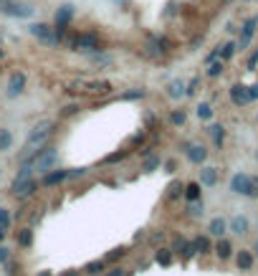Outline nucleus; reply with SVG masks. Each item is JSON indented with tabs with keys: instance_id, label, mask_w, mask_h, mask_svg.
I'll return each mask as SVG.
<instances>
[{
	"instance_id": "obj_1",
	"label": "nucleus",
	"mask_w": 258,
	"mask_h": 276,
	"mask_svg": "<svg viewBox=\"0 0 258 276\" xmlns=\"http://www.w3.org/2000/svg\"><path fill=\"white\" fill-rule=\"evenodd\" d=\"M30 165H33V170L35 172H48V170H53L56 165H58V150L56 147H51V144H43V147H38L33 152V160H30Z\"/></svg>"
},
{
	"instance_id": "obj_2",
	"label": "nucleus",
	"mask_w": 258,
	"mask_h": 276,
	"mask_svg": "<svg viewBox=\"0 0 258 276\" xmlns=\"http://www.w3.org/2000/svg\"><path fill=\"white\" fill-rule=\"evenodd\" d=\"M68 89L71 92H84V94H91V96L112 94V84L104 82V78H81V82H73Z\"/></svg>"
},
{
	"instance_id": "obj_3",
	"label": "nucleus",
	"mask_w": 258,
	"mask_h": 276,
	"mask_svg": "<svg viewBox=\"0 0 258 276\" xmlns=\"http://www.w3.org/2000/svg\"><path fill=\"white\" fill-rule=\"evenodd\" d=\"M53 122L51 120H43L41 124H35L30 132H28V140H25V150H30V152H35L38 147H43L46 144V140L53 134Z\"/></svg>"
},
{
	"instance_id": "obj_4",
	"label": "nucleus",
	"mask_w": 258,
	"mask_h": 276,
	"mask_svg": "<svg viewBox=\"0 0 258 276\" xmlns=\"http://www.w3.org/2000/svg\"><path fill=\"white\" fill-rule=\"evenodd\" d=\"M71 48L73 51H101V41L96 33H76L71 38Z\"/></svg>"
},
{
	"instance_id": "obj_5",
	"label": "nucleus",
	"mask_w": 258,
	"mask_h": 276,
	"mask_svg": "<svg viewBox=\"0 0 258 276\" xmlns=\"http://www.w3.org/2000/svg\"><path fill=\"white\" fill-rule=\"evenodd\" d=\"M30 36L33 38H38L41 44H46V46H58V38H56V30L48 26V23H33L30 26Z\"/></svg>"
},
{
	"instance_id": "obj_6",
	"label": "nucleus",
	"mask_w": 258,
	"mask_h": 276,
	"mask_svg": "<svg viewBox=\"0 0 258 276\" xmlns=\"http://www.w3.org/2000/svg\"><path fill=\"white\" fill-rule=\"evenodd\" d=\"M0 13H5L10 18H30L33 16V6L20 3V0H8V3H3V10Z\"/></svg>"
},
{
	"instance_id": "obj_7",
	"label": "nucleus",
	"mask_w": 258,
	"mask_h": 276,
	"mask_svg": "<svg viewBox=\"0 0 258 276\" xmlns=\"http://www.w3.org/2000/svg\"><path fill=\"white\" fill-rule=\"evenodd\" d=\"M38 190V180H33V178H28V180H20V182H13V188H10V192L15 195L18 200H25V198H30V195Z\"/></svg>"
},
{
	"instance_id": "obj_8",
	"label": "nucleus",
	"mask_w": 258,
	"mask_h": 276,
	"mask_svg": "<svg viewBox=\"0 0 258 276\" xmlns=\"http://www.w3.org/2000/svg\"><path fill=\"white\" fill-rule=\"evenodd\" d=\"M23 89H25V74H20V71L10 74V82H8V96L15 99V96L23 94Z\"/></svg>"
},
{
	"instance_id": "obj_9",
	"label": "nucleus",
	"mask_w": 258,
	"mask_h": 276,
	"mask_svg": "<svg viewBox=\"0 0 258 276\" xmlns=\"http://www.w3.org/2000/svg\"><path fill=\"white\" fill-rule=\"evenodd\" d=\"M63 180H68V170H48V172H43V178H41V185L43 188H53V185H61Z\"/></svg>"
},
{
	"instance_id": "obj_10",
	"label": "nucleus",
	"mask_w": 258,
	"mask_h": 276,
	"mask_svg": "<svg viewBox=\"0 0 258 276\" xmlns=\"http://www.w3.org/2000/svg\"><path fill=\"white\" fill-rule=\"evenodd\" d=\"M256 26H258V18H248V20L243 23V28H241V41L236 44L238 48H246V46L251 44V38L256 36Z\"/></svg>"
},
{
	"instance_id": "obj_11",
	"label": "nucleus",
	"mask_w": 258,
	"mask_h": 276,
	"mask_svg": "<svg viewBox=\"0 0 258 276\" xmlns=\"http://www.w3.org/2000/svg\"><path fill=\"white\" fill-rule=\"evenodd\" d=\"M185 154H188V160H190L193 165H203V162L208 160V150H205L203 144H188Z\"/></svg>"
},
{
	"instance_id": "obj_12",
	"label": "nucleus",
	"mask_w": 258,
	"mask_h": 276,
	"mask_svg": "<svg viewBox=\"0 0 258 276\" xmlns=\"http://www.w3.org/2000/svg\"><path fill=\"white\" fill-rule=\"evenodd\" d=\"M231 99H233V104L236 106H246L251 99H248V86H243V84H233L231 86Z\"/></svg>"
},
{
	"instance_id": "obj_13",
	"label": "nucleus",
	"mask_w": 258,
	"mask_h": 276,
	"mask_svg": "<svg viewBox=\"0 0 258 276\" xmlns=\"http://www.w3.org/2000/svg\"><path fill=\"white\" fill-rule=\"evenodd\" d=\"M104 271H106V261H104V258L86 261V264H84V268H81V274H86V276H101Z\"/></svg>"
},
{
	"instance_id": "obj_14",
	"label": "nucleus",
	"mask_w": 258,
	"mask_h": 276,
	"mask_svg": "<svg viewBox=\"0 0 258 276\" xmlns=\"http://www.w3.org/2000/svg\"><path fill=\"white\" fill-rule=\"evenodd\" d=\"M248 180H251V175H246V172H236L233 180H231V190L238 192V195H246V190H248Z\"/></svg>"
},
{
	"instance_id": "obj_15",
	"label": "nucleus",
	"mask_w": 258,
	"mask_h": 276,
	"mask_svg": "<svg viewBox=\"0 0 258 276\" xmlns=\"http://www.w3.org/2000/svg\"><path fill=\"white\" fill-rule=\"evenodd\" d=\"M253 261H256V256H253L251 251H238V256H236V266H238L241 271H251V268H253Z\"/></svg>"
},
{
	"instance_id": "obj_16",
	"label": "nucleus",
	"mask_w": 258,
	"mask_h": 276,
	"mask_svg": "<svg viewBox=\"0 0 258 276\" xmlns=\"http://www.w3.org/2000/svg\"><path fill=\"white\" fill-rule=\"evenodd\" d=\"M226 230H228V220H223V218H213V220H210V236H215V238H223Z\"/></svg>"
},
{
	"instance_id": "obj_17",
	"label": "nucleus",
	"mask_w": 258,
	"mask_h": 276,
	"mask_svg": "<svg viewBox=\"0 0 258 276\" xmlns=\"http://www.w3.org/2000/svg\"><path fill=\"white\" fill-rule=\"evenodd\" d=\"M215 182H218V168H203L200 170V185L213 188Z\"/></svg>"
},
{
	"instance_id": "obj_18",
	"label": "nucleus",
	"mask_w": 258,
	"mask_h": 276,
	"mask_svg": "<svg viewBox=\"0 0 258 276\" xmlns=\"http://www.w3.org/2000/svg\"><path fill=\"white\" fill-rule=\"evenodd\" d=\"M228 228H231L236 236H246V233H248V220H246L243 216H236V218H231Z\"/></svg>"
},
{
	"instance_id": "obj_19",
	"label": "nucleus",
	"mask_w": 258,
	"mask_h": 276,
	"mask_svg": "<svg viewBox=\"0 0 258 276\" xmlns=\"http://www.w3.org/2000/svg\"><path fill=\"white\" fill-rule=\"evenodd\" d=\"M213 251L218 254V258H220V261H226V258H231V254H233V246H231V241L220 238V241L215 244V248H213Z\"/></svg>"
},
{
	"instance_id": "obj_20",
	"label": "nucleus",
	"mask_w": 258,
	"mask_h": 276,
	"mask_svg": "<svg viewBox=\"0 0 258 276\" xmlns=\"http://www.w3.org/2000/svg\"><path fill=\"white\" fill-rule=\"evenodd\" d=\"M167 96H170V99H182V96H185V82H180V78L170 82V86H167Z\"/></svg>"
},
{
	"instance_id": "obj_21",
	"label": "nucleus",
	"mask_w": 258,
	"mask_h": 276,
	"mask_svg": "<svg viewBox=\"0 0 258 276\" xmlns=\"http://www.w3.org/2000/svg\"><path fill=\"white\" fill-rule=\"evenodd\" d=\"M155 261L167 268V266H172V261H175V251H172V248H160V251L155 254Z\"/></svg>"
},
{
	"instance_id": "obj_22",
	"label": "nucleus",
	"mask_w": 258,
	"mask_h": 276,
	"mask_svg": "<svg viewBox=\"0 0 258 276\" xmlns=\"http://www.w3.org/2000/svg\"><path fill=\"white\" fill-rule=\"evenodd\" d=\"M182 195L188 198V203L190 200H200V182H188L185 188H182Z\"/></svg>"
},
{
	"instance_id": "obj_23",
	"label": "nucleus",
	"mask_w": 258,
	"mask_h": 276,
	"mask_svg": "<svg viewBox=\"0 0 258 276\" xmlns=\"http://www.w3.org/2000/svg\"><path fill=\"white\" fill-rule=\"evenodd\" d=\"M180 256H182V261H190L193 256H198V251H195V244L193 241H182V246H180V251H177Z\"/></svg>"
},
{
	"instance_id": "obj_24",
	"label": "nucleus",
	"mask_w": 258,
	"mask_h": 276,
	"mask_svg": "<svg viewBox=\"0 0 258 276\" xmlns=\"http://www.w3.org/2000/svg\"><path fill=\"white\" fill-rule=\"evenodd\" d=\"M15 238H18V246L28 248V246L33 244V228H20V230H18V236H15Z\"/></svg>"
},
{
	"instance_id": "obj_25",
	"label": "nucleus",
	"mask_w": 258,
	"mask_h": 276,
	"mask_svg": "<svg viewBox=\"0 0 258 276\" xmlns=\"http://www.w3.org/2000/svg\"><path fill=\"white\" fill-rule=\"evenodd\" d=\"M147 142V132H134L129 140H127V150H137V147H144Z\"/></svg>"
},
{
	"instance_id": "obj_26",
	"label": "nucleus",
	"mask_w": 258,
	"mask_h": 276,
	"mask_svg": "<svg viewBox=\"0 0 258 276\" xmlns=\"http://www.w3.org/2000/svg\"><path fill=\"white\" fill-rule=\"evenodd\" d=\"M193 244H195V251H198V254H210V251H213V244H210L208 236H198Z\"/></svg>"
},
{
	"instance_id": "obj_27",
	"label": "nucleus",
	"mask_w": 258,
	"mask_h": 276,
	"mask_svg": "<svg viewBox=\"0 0 258 276\" xmlns=\"http://www.w3.org/2000/svg\"><path fill=\"white\" fill-rule=\"evenodd\" d=\"M157 168H160V154H152V152H150V154L144 157V165H142V170H144V172H155Z\"/></svg>"
},
{
	"instance_id": "obj_28",
	"label": "nucleus",
	"mask_w": 258,
	"mask_h": 276,
	"mask_svg": "<svg viewBox=\"0 0 258 276\" xmlns=\"http://www.w3.org/2000/svg\"><path fill=\"white\" fill-rule=\"evenodd\" d=\"M127 251H129L127 246H117V248H112V251H109V254L104 256V261H106V264H112V261H119V258H124V256H127Z\"/></svg>"
},
{
	"instance_id": "obj_29",
	"label": "nucleus",
	"mask_w": 258,
	"mask_h": 276,
	"mask_svg": "<svg viewBox=\"0 0 258 276\" xmlns=\"http://www.w3.org/2000/svg\"><path fill=\"white\" fill-rule=\"evenodd\" d=\"M10 147H13V134H10V130L0 127V152H8Z\"/></svg>"
},
{
	"instance_id": "obj_30",
	"label": "nucleus",
	"mask_w": 258,
	"mask_h": 276,
	"mask_svg": "<svg viewBox=\"0 0 258 276\" xmlns=\"http://www.w3.org/2000/svg\"><path fill=\"white\" fill-rule=\"evenodd\" d=\"M208 132L213 134V142H215V147H220V144H223V140H226V127H220V124H213Z\"/></svg>"
},
{
	"instance_id": "obj_31",
	"label": "nucleus",
	"mask_w": 258,
	"mask_h": 276,
	"mask_svg": "<svg viewBox=\"0 0 258 276\" xmlns=\"http://www.w3.org/2000/svg\"><path fill=\"white\" fill-rule=\"evenodd\" d=\"M236 51H238V46H236L233 41L223 44V46H220V61H228V58H233V56H236Z\"/></svg>"
},
{
	"instance_id": "obj_32",
	"label": "nucleus",
	"mask_w": 258,
	"mask_h": 276,
	"mask_svg": "<svg viewBox=\"0 0 258 276\" xmlns=\"http://www.w3.org/2000/svg\"><path fill=\"white\" fill-rule=\"evenodd\" d=\"M182 188H185V185H182V182H170V188H167V200H177L180 198V195H182Z\"/></svg>"
},
{
	"instance_id": "obj_33",
	"label": "nucleus",
	"mask_w": 258,
	"mask_h": 276,
	"mask_svg": "<svg viewBox=\"0 0 258 276\" xmlns=\"http://www.w3.org/2000/svg\"><path fill=\"white\" fill-rule=\"evenodd\" d=\"M127 154H129V150H122V152H112V154H106V157H104V165H114V162H122Z\"/></svg>"
},
{
	"instance_id": "obj_34",
	"label": "nucleus",
	"mask_w": 258,
	"mask_h": 276,
	"mask_svg": "<svg viewBox=\"0 0 258 276\" xmlns=\"http://www.w3.org/2000/svg\"><path fill=\"white\" fill-rule=\"evenodd\" d=\"M185 120H188V114L182 112V109H175V112L170 114V122H172L175 127H182V124H185Z\"/></svg>"
},
{
	"instance_id": "obj_35",
	"label": "nucleus",
	"mask_w": 258,
	"mask_h": 276,
	"mask_svg": "<svg viewBox=\"0 0 258 276\" xmlns=\"http://www.w3.org/2000/svg\"><path fill=\"white\" fill-rule=\"evenodd\" d=\"M220 74H223V61H218V58L210 61V64H208V76L215 78V76H220Z\"/></svg>"
},
{
	"instance_id": "obj_36",
	"label": "nucleus",
	"mask_w": 258,
	"mask_h": 276,
	"mask_svg": "<svg viewBox=\"0 0 258 276\" xmlns=\"http://www.w3.org/2000/svg\"><path fill=\"white\" fill-rule=\"evenodd\" d=\"M246 198H258V178H256V175H251V180H248Z\"/></svg>"
},
{
	"instance_id": "obj_37",
	"label": "nucleus",
	"mask_w": 258,
	"mask_h": 276,
	"mask_svg": "<svg viewBox=\"0 0 258 276\" xmlns=\"http://www.w3.org/2000/svg\"><path fill=\"white\" fill-rule=\"evenodd\" d=\"M144 94H147L144 89H132V92H124L119 99H124V102H132V99H142Z\"/></svg>"
},
{
	"instance_id": "obj_38",
	"label": "nucleus",
	"mask_w": 258,
	"mask_h": 276,
	"mask_svg": "<svg viewBox=\"0 0 258 276\" xmlns=\"http://www.w3.org/2000/svg\"><path fill=\"white\" fill-rule=\"evenodd\" d=\"M188 213H190L193 218L203 216V200H190V206H188Z\"/></svg>"
},
{
	"instance_id": "obj_39",
	"label": "nucleus",
	"mask_w": 258,
	"mask_h": 276,
	"mask_svg": "<svg viewBox=\"0 0 258 276\" xmlns=\"http://www.w3.org/2000/svg\"><path fill=\"white\" fill-rule=\"evenodd\" d=\"M198 116H200L203 122H208L210 116H213V109H210V104H200V106H198Z\"/></svg>"
},
{
	"instance_id": "obj_40",
	"label": "nucleus",
	"mask_w": 258,
	"mask_h": 276,
	"mask_svg": "<svg viewBox=\"0 0 258 276\" xmlns=\"http://www.w3.org/2000/svg\"><path fill=\"white\" fill-rule=\"evenodd\" d=\"M79 109H81V104H68V106L61 109V116H63V120H66V116H73V114H79Z\"/></svg>"
},
{
	"instance_id": "obj_41",
	"label": "nucleus",
	"mask_w": 258,
	"mask_h": 276,
	"mask_svg": "<svg viewBox=\"0 0 258 276\" xmlns=\"http://www.w3.org/2000/svg\"><path fill=\"white\" fill-rule=\"evenodd\" d=\"M86 175V168H71L68 170V180H76V178H84Z\"/></svg>"
},
{
	"instance_id": "obj_42",
	"label": "nucleus",
	"mask_w": 258,
	"mask_h": 276,
	"mask_svg": "<svg viewBox=\"0 0 258 276\" xmlns=\"http://www.w3.org/2000/svg\"><path fill=\"white\" fill-rule=\"evenodd\" d=\"M144 124H147V130H155L157 127V116L150 112V114H144Z\"/></svg>"
},
{
	"instance_id": "obj_43",
	"label": "nucleus",
	"mask_w": 258,
	"mask_h": 276,
	"mask_svg": "<svg viewBox=\"0 0 258 276\" xmlns=\"http://www.w3.org/2000/svg\"><path fill=\"white\" fill-rule=\"evenodd\" d=\"M8 223H10V216H8V210H5V208H0V226H5V228H8Z\"/></svg>"
},
{
	"instance_id": "obj_44",
	"label": "nucleus",
	"mask_w": 258,
	"mask_h": 276,
	"mask_svg": "<svg viewBox=\"0 0 258 276\" xmlns=\"http://www.w3.org/2000/svg\"><path fill=\"white\" fill-rule=\"evenodd\" d=\"M248 99H251V102H256V99H258V84L248 86Z\"/></svg>"
},
{
	"instance_id": "obj_45",
	"label": "nucleus",
	"mask_w": 258,
	"mask_h": 276,
	"mask_svg": "<svg viewBox=\"0 0 258 276\" xmlns=\"http://www.w3.org/2000/svg\"><path fill=\"white\" fill-rule=\"evenodd\" d=\"M8 258H10V251H8L5 246H0V264H5Z\"/></svg>"
},
{
	"instance_id": "obj_46",
	"label": "nucleus",
	"mask_w": 258,
	"mask_h": 276,
	"mask_svg": "<svg viewBox=\"0 0 258 276\" xmlns=\"http://www.w3.org/2000/svg\"><path fill=\"white\" fill-rule=\"evenodd\" d=\"M256 64H258V48L253 51V56L248 58V68H256Z\"/></svg>"
},
{
	"instance_id": "obj_47",
	"label": "nucleus",
	"mask_w": 258,
	"mask_h": 276,
	"mask_svg": "<svg viewBox=\"0 0 258 276\" xmlns=\"http://www.w3.org/2000/svg\"><path fill=\"white\" fill-rule=\"evenodd\" d=\"M58 276H81V271H79V268H66V271L58 274Z\"/></svg>"
},
{
	"instance_id": "obj_48",
	"label": "nucleus",
	"mask_w": 258,
	"mask_h": 276,
	"mask_svg": "<svg viewBox=\"0 0 258 276\" xmlns=\"http://www.w3.org/2000/svg\"><path fill=\"white\" fill-rule=\"evenodd\" d=\"M175 168H177L175 160H167V162H165V170H167V172H175Z\"/></svg>"
},
{
	"instance_id": "obj_49",
	"label": "nucleus",
	"mask_w": 258,
	"mask_h": 276,
	"mask_svg": "<svg viewBox=\"0 0 258 276\" xmlns=\"http://www.w3.org/2000/svg\"><path fill=\"white\" fill-rule=\"evenodd\" d=\"M106 276H124V268H119V266H117V268H112V271H109Z\"/></svg>"
},
{
	"instance_id": "obj_50",
	"label": "nucleus",
	"mask_w": 258,
	"mask_h": 276,
	"mask_svg": "<svg viewBox=\"0 0 258 276\" xmlns=\"http://www.w3.org/2000/svg\"><path fill=\"white\" fill-rule=\"evenodd\" d=\"M5 238V226H0V241Z\"/></svg>"
},
{
	"instance_id": "obj_51",
	"label": "nucleus",
	"mask_w": 258,
	"mask_h": 276,
	"mask_svg": "<svg viewBox=\"0 0 258 276\" xmlns=\"http://www.w3.org/2000/svg\"><path fill=\"white\" fill-rule=\"evenodd\" d=\"M38 276H53L51 271H38Z\"/></svg>"
},
{
	"instance_id": "obj_52",
	"label": "nucleus",
	"mask_w": 258,
	"mask_h": 276,
	"mask_svg": "<svg viewBox=\"0 0 258 276\" xmlns=\"http://www.w3.org/2000/svg\"><path fill=\"white\" fill-rule=\"evenodd\" d=\"M253 251H256V256H258V241H256V246H253Z\"/></svg>"
},
{
	"instance_id": "obj_53",
	"label": "nucleus",
	"mask_w": 258,
	"mask_h": 276,
	"mask_svg": "<svg viewBox=\"0 0 258 276\" xmlns=\"http://www.w3.org/2000/svg\"><path fill=\"white\" fill-rule=\"evenodd\" d=\"M246 3H258V0H246Z\"/></svg>"
},
{
	"instance_id": "obj_54",
	"label": "nucleus",
	"mask_w": 258,
	"mask_h": 276,
	"mask_svg": "<svg viewBox=\"0 0 258 276\" xmlns=\"http://www.w3.org/2000/svg\"><path fill=\"white\" fill-rule=\"evenodd\" d=\"M0 10H3V0H0Z\"/></svg>"
},
{
	"instance_id": "obj_55",
	"label": "nucleus",
	"mask_w": 258,
	"mask_h": 276,
	"mask_svg": "<svg viewBox=\"0 0 258 276\" xmlns=\"http://www.w3.org/2000/svg\"><path fill=\"white\" fill-rule=\"evenodd\" d=\"M0 58H3V51H0Z\"/></svg>"
},
{
	"instance_id": "obj_56",
	"label": "nucleus",
	"mask_w": 258,
	"mask_h": 276,
	"mask_svg": "<svg viewBox=\"0 0 258 276\" xmlns=\"http://www.w3.org/2000/svg\"><path fill=\"white\" fill-rule=\"evenodd\" d=\"M3 3H8V0H3Z\"/></svg>"
},
{
	"instance_id": "obj_57",
	"label": "nucleus",
	"mask_w": 258,
	"mask_h": 276,
	"mask_svg": "<svg viewBox=\"0 0 258 276\" xmlns=\"http://www.w3.org/2000/svg\"><path fill=\"white\" fill-rule=\"evenodd\" d=\"M0 170H3V168H0Z\"/></svg>"
}]
</instances>
